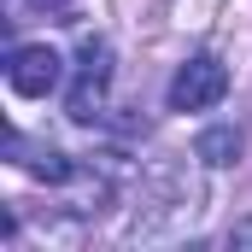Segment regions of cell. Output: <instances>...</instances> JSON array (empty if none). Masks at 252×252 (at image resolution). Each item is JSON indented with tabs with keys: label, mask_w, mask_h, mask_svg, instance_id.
Wrapping results in <instances>:
<instances>
[{
	"label": "cell",
	"mask_w": 252,
	"mask_h": 252,
	"mask_svg": "<svg viewBox=\"0 0 252 252\" xmlns=\"http://www.w3.org/2000/svg\"><path fill=\"white\" fill-rule=\"evenodd\" d=\"M229 94V64L211 53H193L188 64H176L170 76V112H205Z\"/></svg>",
	"instance_id": "6da1fadb"
},
{
	"label": "cell",
	"mask_w": 252,
	"mask_h": 252,
	"mask_svg": "<svg viewBox=\"0 0 252 252\" xmlns=\"http://www.w3.org/2000/svg\"><path fill=\"white\" fill-rule=\"evenodd\" d=\"M106 82H112V47H106L100 35H88V41H82V53H76V82H70V94H64V112H70L76 124L100 118Z\"/></svg>",
	"instance_id": "7a4b0ae2"
},
{
	"label": "cell",
	"mask_w": 252,
	"mask_h": 252,
	"mask_svg": "<svg viewBox=\"0 0 252 252\" xmlns=\"http://www.w3.org/2000/svg\"><path fill=\"white\" fill-rule=\"evenodd\" d=\"M193 158H199V164H211V170H223V164H235V158H241V129H229V124L205 129V135L193 141Z\"/></svg>",
	"instance_id": "277c9868"
},
{
	"label": "cell",
	"mask_w": 252,
	"mask_h": 252,
	"mask_svg": "<svg viewBox=\"0 0 252 252\" xmlns=\"http://www.w3.org/2000/svg\"><path fill=\"white\" fill-rule=\"evenodd\" d=\"M229 247H252V217H247V223H235V229H229Z\"/></svg>",
	"instance_id": "8992f818"
},
{
	"label": "cell",
	"mask_w": 252,
	"mask_h": 252,
	"mask_svg": "<svg viewBox=\"0 0 252 252\" xmlns=\"http://www.w3.org/2000/svg\"><path fill=\"white\" fill-rule=\"evenodd\" d=\"M59 76H64V59L47 41H24V47H12V59H6V82H12V94H24V100H47V94L59 88Z\"/></svg>",
	"instance_id": "3957f363"
},
{
	"label": "cell",
	"mask_w": 252,
	"mask_h": 252,
	"mask_svg": "<svg viewBox=\"0 0 252 252\" xmlns=\"http://www.w3.org/2000/svg\"><path fill=\"white\" fill-rule=\"evenodd\" d=\"M41 6H64V0H41Z\"/></svg>",
	"instance_id": "52a82bcc"
},
{
	"label": "cell",
	"mask_w": 252,
	"mask_h": 252,
	"mask_svg": "<svg viewBox=\"0 0 252 252\" xmlns=\"http://www.w3.org/2000/svg\"><path fill=\"white\" fill-rule=\"evenodd\" d=\"M18 164H24L35 182H70V158L53 153V147H47V153H35V158H18Z\"/></svg>",
	"instance_id": "5b68a950"
}]
</instances>
